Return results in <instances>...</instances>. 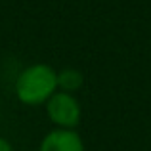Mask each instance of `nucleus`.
<instances>
[{"label": "nucleus", "mask_w": 151, "mask_h": 151, "mask_svg": "<svg viewBox=\"0 0 151 151\" xmlns=\"http://www.w3.org/2000/svg\"><path fill=\"white\" fill-rule=\"evenodd\" d=\"M0 151H14L12 144H10V142H8L4 136H0Z\"/></svg>", "instance_id": "nucleus-5"}, {"label": "nucleus", "mask_w": 151, "mask_h": 151, "mask_svg": "<svg viewBox=\"0 0 151 151\" xmlns=\"http://www.w3.org/2000/svg\"><path fill=\"white\" fill-rule=\"evenodd\" d=\"M84 86V75L75 67H65L58 71V90L69 94H77Z\"/></svg>", "instance_id": "nucleus-4"}, {"label": "nucleus", "mask_w": 151, "mask_h": 151, "mask_svg": "<svg viewBox=\"0 0 151 151\" xmlns=\"http://www.w3.org/2000/svg\"><path fill=\"white\" fill-rule=\"evenodd\" d=\"M38 151H86V147L77 130L54 128L42 138Z\"/></svg>", "instance_id": "nucleus-3"}, {"label": "nucleus", "mask_w": 151, "mask_h": 151, "mask_svg": "<svg viewBox=\"0 0 151 151\" xmlns=\"http://www.w3.org/2000/svg\"><path fill=\"white\" fill-rule=\"evenodd\" d=\"M46 115L54 128H65V130H77L78 122L82 119V107L75 94L69 92H58L44 103Z\"/></svg>", "instance_id": "nucleus-2"}, {"label": "nucleus", "mask_w": 151, "mask_h": 151, "mask_svg": "<svg viewBox=\"0 0 151 151\" xmlns=\"http://www.w3.org/2000/svg\"><path fill=\"white\" fill-rule=\"evenodd\" d=\"M14 92L23 105H44L58 92V71L48 63H33L17 75Z\"/></svg>", "instance_id": "nucleus-1"}]
</instances>
